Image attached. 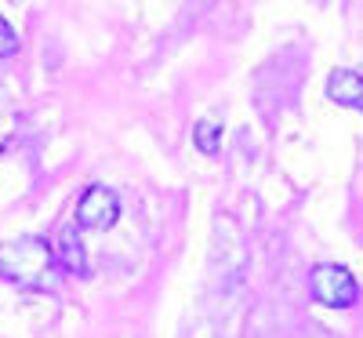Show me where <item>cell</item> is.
Masks as SVG:
<instances>
[{
    "instance_id": "obj_1",
    "label": "cell",
    "mask_w": 363,
    "mask_h": 338,
    "mask_svg": "<svg viewBox=\"0 0 363 338\" xmlns=\"http://www.w3.org/2000/svg\"><path fill=\"white\" fill-rule=\"evenodd\" d=\"M51 244L40 236H18L0 248V276L22 288H37L51 269Z\"/></svg>"
},
{
    "instance_id": "obj_2",
    "label": "cell",
    "mask_w": 363,
    "mask_h": 338,
    "mask_svg": "<svg viewBox=\"0 0 363 338\" xmlns=\"http://www.w3.org/2000/svg\"><path fill=\"white\" fill-rule=\"evenodd\" d=\"M313 298L320 305H327V310H349L359 298V284L345 266L323 262L313 269Z\"/></svg>"
},
{
    "instance_id": "obj_3",
    "label": "cell",
    "mask_w": 363,
    "mask_h": 338,
    "mask_svg": "<svg viewBox=\"0 0 363 338\" xmlns=\"http://www.w3.org/2000/svg\"><path fill=\"white\" fill-rule=\"evenodd\" d=\"M120 219V197L106 186H91L77 204V226L80 229H109Z\"/></svg>"
},
{
    "instance_id": "obj_4",
    "label": "cell",
    "mask_w": 363,
    "mask_h": 338,
    "mask_svg": "<svg viewBox=\"0 0 363 338\" xmlns=\"http://www.w3.org/2000/svg\"><path fill=\"white\" fill-rule=\"evenodd\" d=\"M327 99H335L345 109H363V73L335 70L327 77Z\"/></svg>"
},
{
    "instance_id": "obj_5",
    "label": "cell",
    "mask_w": 363,
    "mask_h": 338,
    "mask_svg": "<svg viewBox=\"0 0 363 338\" xmlns=\"http://www.w3.org/2000/svg\"><path fill=\"white\" fill-rule=\"evenodd\" d=\"M58 266L73 276H87V258H84V244L73 229H62L58 236Z\"/></svg>"
},
{
    "instance_id": "obj_6",
    "label": "cell",
    "mask_w": 363,
    "mask_h": 338,
    "mask_svg": "<svg viewBox=\"0 0 363 338\" xmlns=\"http://www.w3.org/2000/svg\"><path fill=\"white\" fill-rule=\"evenodd\" d=\"M193 142H196V149L203 153V157H215V153L222 149V124H215V120H200V124L193 128Z\"/></svg>"
},
{
    "instance_id": "obj_7",
    "label": "cell",
    "mask_w": 363,
    "mask_h": 338,
    "mask_svg": "<svg viewBox=\"0 0 363 338\" xmlns=\"http://www.w3.org/2000/svg\"><path fill=\"white\" fill-rule=\"evenodd\" d=\"M18 51V33L8 26V18H0V58H11Z\"/></svg>"
}]
</instances>
